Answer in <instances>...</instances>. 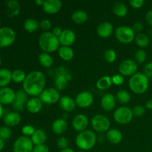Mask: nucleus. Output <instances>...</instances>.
I'll use <instances>...</instances> for the list:
<instances>
[{"label":"nucleus","instance_id":"nucleus-1","mask_svg":"<svg viewBox=\"0 0 152 152\" xmlns=\"http://www.w3.org/2000/svg\"><path fill=\"white\" fill-rule=\"evenodd\" d=\"M46 83L45 76L39 71H34L26 76L23 82V90L27 94L37 97L45 90Z\"/></svg>","mask_w":152,"mask_h":152},{"label":"nucleus","instance_id":"nucleus-2","mask_svg":"<svg viewBox=\"0 0 152 152\" xmlns=\"http://www.w3.org/2000/svg\"><path fill=\"white\" fill-rule=\"evenodd\" d=\"M59 45V38L50 31L42 33L39 38V45L44 53H50L58 50Z\"/></svg>","mask_w":152,"mask_h":152},{"label":"nucleus","instance_id":"nucleus-3","mask_svg":"<svg viewBox=\"0 0 152 152\" xmlns=\"http://www.w3.org/2000/svg\"><path fill=\"white\" fill-rule=\"evenodd\" d=\"M76 145L82 151H88L93 148L96 142V136L94 132L86 130L80 132L76 137Z\"/></svg>","mask_w":152,"mask_h":152},{"label":"nucleus","instance_id":"nucleus-4","mask_svg":"<svg viewBox=\"0 0 152 152\" xmlns=\"http://www.w3.org/2000/svg\"><path fill=\"white\" fill-rule=\"evenodd\" d=\"M129 86L134 93L137 94H142L148 90L149 86V79L144 74V73L137 72L132 77H131Z\"/></svg>","mask_w":152,"mask_h":152},{"label":"nucleus","instance_id":"nucleus-5","mask_svg":"<svg viewBox=\"0 0 152 152\" xmlns=\"http://www.w3.org/2000/svg\"><path fill=\"white\" fill-rule=\"evenodd\" d=\"M117 39L123 44H130L135 39V32L129 26H120L115 30Z\"/></svg>","mask_w":152,"mask_h":152},{"label":"nucleus","instance_id":"nucleus-6","mask_svg":"<svg viewBox=\"0 0 152 152\" xmlns=\"http://www.w3.org/2000/svg\"><path fill=\"white\" fill-rule=\"evenodd\" d=\"M91 123L94 130L98 133H104L108 132L111 125L108 117L102 114H96L92 117Z\"/></svg>","mask_w":152,"mask_h":152},{"label":"nucleus","instance_id":"nucleus-7","mask_svg":"<svg viewBox=\"0 0 152 152\" xmlns=\"http://www.w3.org/2000/svg\"><path fill=\"white\" fill-rule=\"evenodd\" d=\"M133 117L132 109L129 107H120L114 113V120L121 125H126L130 123Z\"/></svg>","mask_w":152,"mask_h":152},{"label":"nucleus","instance_id":"nucleus-8","mask_svg":"<svg viewBox=\"0 0 152 152\" xmlns=\"http://www.w3.org/2000/svg\"><path fill=\"white\" fill-rule=\"evenodd\" d=\"M39 99L42 103L52 105L60 99V93L55 88H47L39 95Z\"/></svg>","mask_w":152,"mask_h":152},{"label":"nucleus","instance_id":"nucleus-9","mask_svg":"<svg viewBox=\"0 0 152 152\" xmlns=\"http://www.w3.org/2000/svg\"><path fill=\"white\" fill-rule=\"evenodd\" d=\"M16 39V34L10 27L0 28V48H6L11 45Z\"/></svg>","mask_w":152,"mask_h":152},{"label":"nucleus","instance_id":"nucleus-10","mask_svg":"<svg viewBox=\"0 0 152 152\" xmlns=\"http://www.w3.org/2000/svg\"><path fill=\"white\" fill-rule=\"evenodd\" d=\"M34 145L30 137L21 136L13 144V152H32Z\"/></svg>","mask_w":152,"mask_h":152},{"label":"nucleus","instance_id":"nucleus-11","mask_svg":"<svg viewBox=\"0 0 152 152\" xmlns=\"http://www.w3.org/2000/svg\"><path fill=\"white\" fill-rule=\"evenodd\" d=\"M119 71L123 77H132L137 71V65L133 59H125L119 65Z\"/></svg>","mask_w":152,"mask_h":152},{"label":"nucleus","instance_id":"nucleus-12","mask_svg":"<svg viewBox=\"0 0 152 152\" xmlns=\"http://www.w3.org/2000/svg\"><path fill=\"white\" fill-rule=\"evenodd\" d=\"M76 104L81 108H87L92 105L94 102V96L91 92L84 91L77 95L75 98Z\"/></svg>","mask_w":152,"mask_h":152},{"label":"nucleus","instance_id":"nucleus-13","mask_svg":"<svg viewBox=\"0 0 152 152\" xmlns=\"http://www.w3.org/2000/svg\"><path fill=\"white\" fill-rule=\"evenodd\" d=\"M28 99V94L24 90H19L16 92V98L13 102V109L16 111H22L25 108V105L26 106Z\"/></svg>","mask_w":152,"mask_h":152},{"label":"nucleus","instance_id":"nucleus-14","mask_svg":"<svg viewBox=\"0 0 152 152\" xmlns=\"http://www.w3.org/2000/svg\"><path fill=\"white\" fill-rule=\"evenodd\" d=\"M16 98V92L10 88H0V103L3 105L13 104Z\"/></svg>","mask_w":152,"mask_h":152},{"label":"nucleus","instance_id":"nucleus-15","mask_svg":"<svg viewBox=\"0 0 152 152\" xmlns=\"http://www.w3.org/2000/svg\"><path fill=\"white\" fill-rule=\"evenodd\" d=\"M62 1L60 0H46L44 1L42 9L47 14H56L62 8Z\"/></svg>","mask_w":152,"mask_h":152},{"label":"nucleus","instance_id":"nucleus-16","mask_svg":"<svg viewBox=\"0 0 152 152\" xmlns=\"http://www.w3.org/2000/svg\"><path fill=\"white\" fill-rule=\"evenodd\" d=\"M59 41L62 46L70 47L76 41V34L72 30L65 29L59 37Z\"/></svg>","mask_w":152,"mask_h":152},{"label":"nucleus","instance_id":"nucleus-17","mask_svg":"<svg viewBox=\"0 0 152 152\" xmlns=\"http://www.w3.org/2000/svg\"><path fill=\"white\" fill-rule=\"evenodd\" d=\"M72 125L74 130L82 132L86 130L88 126V119L84 114H78L73 120Z\"/></svg>","mask_w":152,"mask_h":152},{"label":"nucleus","instance_id":"nucleus-18","mask_svg":"<svg viewBox=\"0 0 152 152\" xmlns=\"http://www.w3.org/2000/svg\"><path fill=\"white\" fill-rule=\"evenodd\" d=\"M114 31L112 24L108 22H103L99 24L96 28L98 36L102 39H107L111 37Z\"/></svg>","mask_w":152,"mask_h":152},{"label":"nucleus","instance_id":"nucleus-19","mask_svg":"<svg viewBox=\"0 0 152 152\" xmlns=\"http://www.w3.org/2000/svg\"><path fill=\"white\" fill-rule=\"evenodd\" d=\"M101 106L105 111H112L116 106V97L112 94H105L101 99Z\"/></svg>","mask_w":152,"mask_h":152},{"label":"nucleus","instance_id":"nucleus-20","mask_svg":"<svg viewBox=\"0 0 152 152\" xmlns=\"http://www.w3.org/2000/svg\"><path fill=\"white\" fill-rule=\"evenodd\" d=\"M69 77L70 76L65 72H60L59 74L58 73L54 80L55 88L57 89L59 91L64 90L68 86V80L71 79Z\"/></svg>","mask_w":152,"mask_h":152},{"label":"nucleus","instance_id":"nucleus-21","mask_svg":"<svg viewBox=\"0 0 152 152\" xmlns=\"http://www.w3.org/2000/svg\"><path fill=\"white\" fill-rule=\"evenodd\" d=\"M22 117L17 111H12L6 114L4 117V123L7 127L16 126L20 123Z\"/></svg>","mask_w":152,"mask_h":152},{"label":"nucleus","instance_id":"nucleus-22","mask_svg":"<svg viewBox=\"0 0 152 152\" xmlns=\"http://www.w3.org/2000/svg\"><path fill=\"white\" fill-rule=\"evenodd\" d=\"M42 104L39 97H32L27 102L26 108L31 114H37L42 108Z\"/></svg>","mask_w":152,"mask_h":152},{"label":"nucleus","instance_id":"nucleus-23","mask_svg":"<svg viewBox=\"0 0 152 152\" xmlns=\"http://www.w3.org/2000/svg\"><path fill=\"white\" fill-rule=\"evenodd\" d=\"M59 105L63 111L70 112L75 109L77 104H76L75 99H72L68 96H63L59 99Z\"/></svg>","mask_w":152,"mask_h":152},{"label":"nucleus","instance_id":"nucleus-24","mask_svg":"<svg viewBox=\"0 0 152 152\" xmlns=\"http://www.w3.org/2000/svg\"><path fill=\"white\" fill-rule=\"evenodd\" d=\"M20 4L16 0H9L6 1V13L9 17H14L20 12Z\"/></svg>","mask_w":152,"mask_h":152},{"label":"nucleus","instance_id":"nucleus-25","mask_svg":"<svg viewBox=\"0 0 152 152\" xmlns=\"http://www.w3.org/2000/svg\"><path fill=\"white\" fill-rule=\"evenodd\" d=\"M68 128V123L64 119H57L54 120L51 125V130L56 134H62Z\"/></svg>","mask_w":152,"mask_h":152},{"label":"nucleus","instance_id":"nucleus-26","mask_svg":"<svg viewBox=\"0 0 152 152\" xmlns=\"http://www.w3.org/2000/svg\"><path fill=\"white\" fill-rule=\"evenodd\" d=\"M106 138L111 143L118 144L123 140V134H122L121 132L118 129H109L107 132Z\"/></svg>","mask_w":152,"mask_h":152},{"label":"nucleus","instance_id":"nucleus-27","mask_svg":"<svg viewBox=\"0 0 152 152\" xmlns=\"http://www.w3.org/2000/svg\"><path fill=\"white\" fill-rule=\"evenodd\" d=\"M31 139L34 145L44 144L47 140V134L42 129H36Z\"/></svg>","mask_w":152,"mask_h":152},{"label":"nucleus","instance_id":"nucleus-28","mask_svg":"<svg viewBox=\"0 0 152 152\" xmlns=\"http://www.w3.org/2000/svg\"><path fill=\"white\" fill-rule=\"evenodd\" d=\"M112 11L115 16L118 17H124L128 13V7L124 3L117 1L112 6Z\"/></svg>","mask_w":152,"mask_h":152},{"label":"nucleus","instance_id":"nucleus-29","mask_svg":"<svg viewBox=\"0 0 152 152\" xmlns=\"http://www.w3.org/2000/svg\"><path fill=\"white\" fill-rule=\"evenodd\" d=\"M12 80V72L7 68L0 69V88H5Z\"/></svg>","mask_w":152,"mask_h":152},{"label":"nucleus","instance_id":"nucleus-30","mask_svg":"<svg viewBox=\"0 0 152 152\" xmlns=\"http://www.w3.org/2000/svg\"><path fill=\"white\" fill-rule=\"evenodd\" d=\"M58 53L59 56L62 60L68 61L71 60L74 57V50H72L71 47H67V46H62L59 47V50H58Z\"/></svg>","mask_w":152,"mask_h":152},{"label":"nucleus","instance_id":"nucleus-31","mask_svg":"<svg viewBox=\"0 0 152 152\" xmlns=\"http://www.w3.org/2000/svg\"><path fill=\"white\" fill-rule=\"evenodd\" d=\"M71 18H72V20L76 24L81 25V24H83L86 22H87L88 19V15L84 10H76V11H74L72 13Z\"/></svg>","mask_w":152,"mask_h":152},{"label":"nucleus","instance_id":"nucleus-32","mask_svg":"<svg viewBox=\"0 0 152 152\" xmlns=\"http://www.w3.org/2000/svg\"><path fill=\"white\" fill-rule=\"evenodd\" d=\"M39 62L40 65L45 68H49L52 66L53 63V59L50 53H42L38 56Z\"/></svg>","mask_w":152,"mask_h":152},{"label":"nucleus","instance_id":"nucleus-33","mask_svg":"<svg viewBox=\"0 0 152 152\" xmlns=\"http://www.w3.org/2000/svg\"><path fill=\"white\" fill-rule=\"evenodd\" d=\"M112 85L111 77L110 76H103L97 80L96 83V86L99 90L104 91L109 88Z\"/></svg>","mask_w":152,"mask_h":152},{"label":"nucleus","instance_id":"nucleus-34","mask_svg":"<svg viewBox=\"0 0 152 152\" xmlns=\"http://www.w3.org/2000/svg\"><path fill=\"white\" fill-rule=\"evenodd\" d=\"M134 41L136 42L137 45L138 47L141 48V49L148 47L150 42L149 37H148L147 34H143V33H140V34H137L136 37H135Z\"/></svg>","mask_w":152,"mask_h":152},{"label":"nucleus","instance_id":"nucleus-35","mask_svg":"<svg viewBox=\"0 0 152 152\" xmlns=\"http://www.w3.org/2000/svg\"><path fill=\"white\" fill-rule=\"evenodd\" d=\"M24 29L28 33H34L39 28V23L34 19H28L23 24Z\"/></svg>","mask_w":152,"mask_h":152},{"label":"nucleus","instance_id":"nucleus-36","mask_svg":"<svg viewBox=\"0 0 152 152\" xmlns=\"http://www.w3.org/2000/svg\"><path fill=\"white\" fill-rule=\"evenodd\" d=\"M25 71L22 69H16L12 72V80L16 83H22L26 78Z\"/></svg>","mask_w":152,"mask_h":152},{"label":"nucleus","instance_id":"nucleus-37","mask_svg":"<svg viewBox=\"0 0 152 152\" xmlns=\"http://www.w3.org/2000/svg\"><path fill=\"white\" fill-rule=\"evenodd\" d=\"M116 99L121 104L129 103L131 99V95L127 91L120 90L116 94Z\"/></svg>","mask_w":152,"mask_h":152},{"label":"nucleus","instance_id":"nucleus-38","mask_svg":"<svg viewBox=\"0 0 152 152\" xmlns=\"http://www.w3.org/2000/svg\"><path fill=\"white\" fill-rule=\"evenodd\" d=\"M147 59V53L143 49H140L137 50L134 53V61L136 63L142 64L145 62Z\"/></svg>","mask_w":152,"mask_h":152},{"label":"nucleus","instance_id":"nucleus-39","mask_svg":"<svg viewBox=\"0 0 152 152\" xmlns=\"http://www.w3.org/2000/svg\"><path fill=\"white\" fill-rule=\"evenodd\" d=\"M104 59L108 63H113L117 59V53L113 49H108L104 52Z\"/></svg>","mask_w":152,"mask_h":152},{"label":"nucleus","instance_id":"nucleus-40","mask_svg":"<svg viewBox=\"0 0 152 152\" xmlns=\"http://www.w3.org/2000/svg\"><path fill=\"white\" fill-rule=\"evenodd\" d=\"M11 129L7 126H2L0 128V138L3 140H7L11 136Z\"/></svg>","mask_w":152,"mask_h":152},{"label":"nucleus","instance_id":"nucleus-41","mask_svg":"<svg viewBox=\"0 0 152 152\" xmlns=\"http://www.w3.org/2000/svg\"><path fill=\"white\" fill-rule=\"evenodd\" d=\"M36 129L33 126H30V125H27L22 127V133L23 134L24 136L25 137H32L33 134L35 132Z\"/></svg>","mask_w":152,"mask_h":152},{"label":"nucleus","instance_id":"nucleus-42","mask_svg":"<svg viewBox=\"0 0 152 152\" xmlns=\"http://www.w3.org/2000/svg\"><path fill=\"white\" fill-rule=\"evenodd\" d=\"M132 112H133L134 116H135V117H142L145 113V108L142 105H135L133 109H132Z\"/></svg>","mask_w":152,"mask_h":152},{"label":"nucleus","instance_id":"nucleus-43","mask_svg":"<svg viewBox=\"0 0 152 152\" xmlns=\"http://www.w3.org/2000/svg\"><path fill=\"white\" fill-rule=\"evenodd\" d=\"M111 80H112V84L120 86L124 83L125 79L124 77L121 74H114L111 77Z\"/></svg>","mask_w":152,"mask_h":152},{"label":"nucleus","instance_id":"nucleus-44","mask_svg":"<svg viewBox=\"0 0 152 152\" xmlns=\"http://www.w3.org/2000/svg\"><path fill=\"white\" fill-rule=\"evenodd\" d=\"M39 28H41V29L44 32H48L49 31V30H50V28H52V23L49 19H42L41 22H39Z\"/></svg>","mask_w":152,"mask_h":152},{"label":"nucleus","instance_id":"nucleus-45","mask_svg":"<svg viewBox=\"0 0 152 152\" xmlns=\"http://www.w3.org/2000/svg\"><path fill=\"white\" fill-rule=\"evenodd\" d=\"M56 145L59 147V148H61V150L65 149V148H68V140L66 137H61L59 139L57 140V142H56Z\"/></svg>","mask_w":152,"mask_h":152},{"label":"nucleus","instance_id":"nucleus-46","mask_svg":"<svg viewBox=\"0 0 152 152\" xmlns=\"http://www.w3.org/2000/svg\"><path fill=\"white\" fill-rule=\"evenodd\" d=\"M145 1L144 0H131L129 1V4L132 7L135 9H139L143 6Z\"/></svg>","mask_w":152,"mask_h":152},{"label":"nucleus","instance_id":"nucleus-47","mask_svg":"<svg viewBox=\"0 0 152 152\" xmlns=\"http://www.w3.org/2000/svg\"><path fill=\"white\" fill-rule=\"evenodd\" d=\"M144 74L148 79L152 78V62H149L144 67Z\"/></svg>","mask_w":152,"mask_h":152},{"label":"nucleus","instance_id":"nucleus-48","mask_svg":"<svg viewBox=\"0 0 152 152\" xmlns=\"http://www.w3.org/2000/svg\"><path fill=\"white\" fill-rule=\"evenodd\" d=\"M32 152H49V148L45 144L35 145L33 148Z\"/></svg>","mask_w":152,"mask_h":152},{"label":"nucleus","instance_id":"nucleus-49","mask_svg":"<svg viewBox=\"0 0 152 152\" xmlns=\"http://www.w3.org/2000/svg\"><path fill=\"white\" fill-rule=\"evenodd\" d=\"M143 28H144V25L143 24H142V22H134V24L133 25V27H132V29L134 30V31L135 33L136 32L138 33V34L142 32Z\"/></svg>","mask_w":152,"mask_h":152},{"label":"nucleus","instance_id":"nucleus-50","mask_svg":"<svg viewBox=\"0 0 152 152\" xmlns=\"http://www.w3.org/2000/svg\"><path fill=\"white\" fill-rule=\"evenodd\" d=\"M145 20L147 23L152 27V10H149L145 13Z\"/></svg>","mask_w":152,"mask_h":152},{"label":"nucleus","instance_id":"nucleus-51","mask_svg":"<svg viewBox=\"0 0 152 152\" xmlns=\"http://www.w3.org/2000/svg\"><path fill=\"white\" fill-rule=\"evenodd\" d=\"M62 31H63V30H62L61 28H59V27H55V28L53 29V31H52V33H53V35L56 36V37L59 38V36H60L61 34H62Z\"/></svg>","mask_w":152,"mask_h":152},{"label":"nucleus","instance_id":"nucleus-52","mask_svg":"<svg viewBox=\"0 0 152 152\" xmlns=\"http://www.w3.org/2000/svg\"><path fill=\"white\" fill-rule=\"evenodd\" d=\"M145 107L146 108L149 110H152V99H150L149 100H148L145 103Z\"/></svg>","mask_w":152,"mask_h":152},{"label":"nucleus","instance_id":"nucleus-53","mask_svg":"<svg viewBox=\"0 0 152 152\" xmlns=\"http://www.w3.org/2000/svg\"><path fill=\"white\" fill-rule=\"evenodd\" d=\"M35 4L38 6H42V7L43 4H44V1L43 0H36Z\"/></svg>","mask_w":152,"mask_h":152},{"label":"nucleus","instance_id":"nucleus-54","mask_svg":"<svg viewBox=\"0 0 152 152\" xmlns=\"http://www.w3.org/2000/svg\"><path fill=\"white\" fill-rule=\"evenodd\" d=\"M4 140H3L2 139H1V138H0V151H2L3 148H4Z\"/></svg>","mask_w":152,"mask_h":152},{"label":"nucleus","instance_id":"nucleus-55","mask_svg":"<svg viewBox=\"0 0 152 152\" xmlns=\"http://www.w3.org/2000/svg\"><path fill=\"white\" fill-rule=\"evenodd\" d=\"M60 152H74V151L73 149H71V148H65V149L61 150Z\"/></svg>","mask_w":152,"mask_h":152},{"label":"nucleus","instance_id":"nucleus-56","mask_svg":"<svg viewBox=\"0 0 152 152\" xmlns=\"http://www.w3.org/2000/svg\"><path fill=\"white\" fill-rule=\"evenodd\" d=\"M3 113H4V110H3L2 105H1V104L0 103V119H1V117H2Z\"/></svg>","mask_w":152,"mask_h":152},{"label":"nucleus","instance_id":"nucleus-57","mask_svg":"<svg viewBox=\"0 0 152 152\" xmlns=\"http://www.w3.org/2000/svg\"><path fill=\"white\" fill-rule=\"evenodd\" d=\"M1 59H0V65H1Z\"/></svg>","mask_w":152,"mask_h":152},{"label":"nucleus","instance_id":"nucleus-58","mask_svg":"<svg viewBox=\"0 0 152 152\" xmlns=\"http://www.w3.org/2000/svg\"><path fill=\"white\" fill-rule=\"evenodd\" d=\"M79 152H85V151H79Z\"/></svg>","mask_w":152,"mask_h":152},{"label":"nucleus","instance_id":"nucleus-59","mask_svg":"<svg viewBox=\"0 0 152 152\" xmlns=\"http://www.w3.org/2000/svg\"><path fill=\"white\" fill-rule=\"evenodd\" d=\"M0 23H1V19H0Z\"/></svg>","mask_w":152,"mask_h":152}]
</instances>
